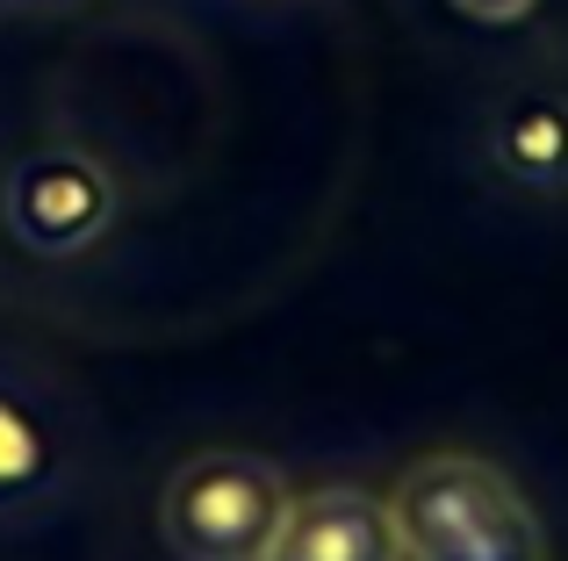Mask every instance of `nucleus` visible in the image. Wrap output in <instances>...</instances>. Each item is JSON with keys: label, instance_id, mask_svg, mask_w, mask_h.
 Masks as SVG:
<instances>
[{"label": "nucleus", "instance_id": "obj_1", "mask_svg": "<svg viewBox=\"0 0 568 561\" xmlns=\"http://www.w3.org/2000/svg\"><path fill=\"white\" fill-rule=\"evenodd\" d=\"M403 561H547V526L483 453H425L388 497Z\"/></svg>", "mask_w": 568, "mask_h": 561}, {"label": "nucleus", "instance_id": "obj_2", "mask_svg": "<svg viewBox=\"0 0 568 561\" xmlns=\"http://www.w3.org/2000/svg\"><path fill=\"white\" fill-rule=\"evenodd\" d=\"M281 519H288V482L245 447L194 453L159 497V526L181 561H266Z\"/></svg>", "mask_w": 568, "mask_h": 561}, {"label": "nucleus", "instance_id": "obj_3", "mask_svg": "<svg viewBox=\"0 0 568 561\" xmlns=\"http://www.w3.org/2000/svg\"><path fill=\"white\" fill-rule=\"evenodd\" d=\"M0 224L37 259H80L115 231V173L87 144H37L0 181Z\"/></svg>", "mask_w": 568, "mask_h": 561}, {"label": "nucleus", "instance_id": "obj_4", "mask_svg": "<svg viewBox=\"0 0 568 561\" xmlns=\"http://www.w3.org/2000/svg\"><path fill=\"white\" fill-rule=\"evenodd\" d=\"M266 561H403L388 504L353 482H324V490L288 497V519H281Z\"/></svg>", "mask_w": 568, "mask_h": 561}, {"label": "nucleus", "instance_id": "obj_5", "mask_svg": "<svg viewBox=\"0 0 568 561\" xmlns=\"http://www.w3.org/2000/svg\"><path fill=\"white\" fill-rule=\"evenodd\" d=\"M489 166L526 195H561L568 187V94L561 86H518L489 115Z\"/></svg>", "mask_w": 568, "mask_h": 561}, {"label": "nucleus", "instance_id": "obj_6", "mask_svg": "<svg viewBox=\"0 0 568 561\" xmlns=\"http://www.w3.org/2000/svg\"><path fill=\"white\" fill-rule=\"evenodd\" d=\"M51 468H58V447H51V425L43 410L29 404L22 389L0 381V511H22L51 490Z\"/></svg>", "mask_w": 568, "mask_h": 561}, {"label": "nucleus", "instance_id": "obj_7", "mask_svg": "<svg viewBox=\"0 0 568 561\" xmlns=\"http://www.w3.org/2000/svg\"><path fill=\"white\" fill-rule=\"evenodd\" d=\"M460 14H468V22H489V29H504V22H526L532 8H540V0H454Z\"/></svg>", "mask_w": 568, "mask_h": 561}]
</instances>
